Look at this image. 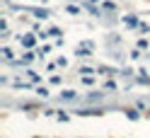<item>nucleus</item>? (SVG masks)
<instances>
[{
	"instance_id": "1",
	"label": "nucleus",
	"mask_w": 150,
	"mask_h": 138,
	"mask_svg": "<svg viewBox=\"0 0 150 138\" xmlns=\"http://www.w3.org/2000/svg\"><path fill=\"white\" fill-rule=\"evenodd\" d=\"M22 44H24V46H32V44H34V36H24Z\"/></svg>"
},
{
	"instance_id": "2",
	"label": "nucleus",
	"mask_w": 150,
	"mask_h": 138,
	"mask_svg": "<svg viewBox=\"0 0 150 138\" xmlns=\"http://www.w3.org/2000/svg\"><path fill=\"white\" fill-rule=\"evenodd\" d=\"M61 97H63V99H73V97H75V92H63Z\"/></svg>"
}]
</instances>
